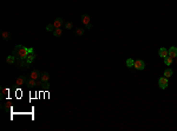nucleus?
Masks as SVG:
<instances>
[{
	"instance_id": "f257e3e1",
	"label": "nucleus",
	"mask_w": 177,
	"mask_h": 131,
	"mask_svg": "<svg viewBox=\"0 0 177 131\" xmlns=\"http://www.w3.org/2000/svg\"><path fill=\"white\" fill-rule=\"evenodd\" d=\"M28 52H30V48L25 47L24 45H17L15 48L13 50V52H12V54L17 59H19L21 61V60H26Z\"/></svg>"
},
{
	"instance_id": "f03ea898",
	"label": "nucleus",
	"mask_w": 177,
	"mask_h": 131,
	"mask_svg": "<svg viewBox=\"0 0 177 131\" xmlns=\"http://www.w3.org/2000/svg\"><path fill=\"white\" fill-rule=\"evenodd\" d=\"M158 85H159V87L161 89H166L168 87V85H169V80H168V78L166 77H161L159 79H158Z\"/></svg>"
},
{
	"instance_id": "7ed1b4c3",
	"label": "nucleus",
	"mask_w": 177,
	"mask_h": 131,
	"mask_svg": "<svg viewBox=\"0 0 177 131\" xmlns=\"http://www.w3.org/2000/svg\"><path fill=\"white\" fill-rule=\"evenodd\" d=\"M134 67H135L136 70H144V69H145V63H144L143 60H140V59H137V60H135Z\"/></svg>"
},
{
	"instance_id": "20e7f679",
	"label": "nucleus",
	"mask_w": 177,
	"mask_h": 131,
	"mask_svg": "<svg viewBox=\"0 0 177 131\" xmlns=\"http://www.w3.org/2000/svg\"><path fill=\"white\" fill-rule=\"evenodd\" d=\"M34 59H36V53H34L33 48H30V52H28L27 57H26V61H27L28 64H32V61Z\"/></svg>"
},
{
	"instance_id": "39448f33",
	"label": "nucleus",
	"mask_w": 177,
	"mask_h": 131,
	"mask_svg": "<svg viewBox=\"0 0 177 131\" xmlns=\"http://www.w3.org/2000/svg\"><path fill=\"white\" fill-rule=\"evenodd\" d=\"M26 82H27V78H26L25 76H20V77L17 79L15 85H17V86H23V85H26Z\"/></svg>"
},
{
	"instance_id": "423d86ee",
	"label": "nucleus",
	"mask_w": 177,
	"mask_h": 131,
	"mask_svg": "<svg viewBox=\"0 0 177 131\" xmlns=\"http://www.w3.org/2000/svg\"><path fill=\"white\" fill-rule=\"evenodd\" d=\"M31 79H34V80H38V79H40L41 77V73L39 70H33L32 72H31V74L28 76Z\"/></svg>"
},
{
	"instance_id": "0eeeda50",
	"label": "nucleus",
	"mask_w": 177,
	"mask_h": 131,
	"mask_svg": "<svg viewBox=\"0 0 177 131\" xmlns=\"http://www.w3.org/2000/svg\"><path fill=\"white\" fill-rule=\"evenodd\" d=\"M53 25H55V29H60L61 26H64V19L63 18H55V21H53Z\"/></svg>"
},
{
	"instance_id": "6e6552de",
	"label": "nucleus",
	"mask_w": 177,
	"mask_h": 131,
	"mask_svg": "<svg viewBox=\"0 0 177 131\" xmlns=\"http://www.w3.org/2000/svg\"><path fill=\"white\" fill-rule=\"evenodd\" d=\"M169 57H171V58H177V47L176 46H171L170 48H169Z\"/></svg>"
},
{
	"instance_id": "1a4fd4ad",
	"label": "nucleus",
	"mask_w": 177,
	"mask_h": 131,
	"mask_svg": "<svg viewBox=\"0 0 177 131\" xmlns=\"http://www.w3.org/2000/svg\"><path fill=\"white\" fill-rule=\"evenodd\" d=\"M80 20H82V23L84 24V25H87V24L91 23V18H90V15L89 14H83L82 18H80Z\"/></svg>"
},
{
	"instance_id": "9d476101",
	"label": "nucleus",
	"mask_w": 177,
	"mask_h": 131,
	"mask_svg": "<svg viewBox=\"0 0 177 131\" xmlns=\"http://www.w3.org/2000/svg\"><path fill=\"white\" fill-rule=\"evenodd\" d=\"M158 53H159V57L165 58V57H168V56H169V50H166V48H164V47H161Z\"/></svg>"
},
{
	"instance_id": "9b49d317",
	"label": "nucleus",
	"mask_w": 177,
	"mask_h": 131,
	"mask_svg": "<svg viewBox=\"0 0 177 131\" xmlns=\"http://www.w3.org/2000/svg\"><path fill=\"white\" fill-rule=\"evenodd\" d=\"M26 85H27L28 87H34V86H37V80H34V79H31V78H28L27 79V82H26Z\"/></svg>"
},
{
	"instance_id": "f8f14e48",
	"label": "nucleus",
	"mask_w": 177,
	"mask_h": 131,
	"mask_svg": "<svg viewBox=\"0 0 177 131\" xmlns=\"http://www.w3.org/2000/svg\"><path fill=\"white\" fill-rule=\"evenodd\" d=\"M1 37H2L4 40H10V39H11V34H10V32H7V31H2V32H1Z\"/></svg>"
},
{
	"instance_id": "ddd939ff",
	"label": "nucleus",
	"mask_w": 177,
	"mask_h": 131,
	"mask_svg": "<svg viewBox=\"0 0 177 131\" xmlns=\"http://www.w3.org/2000/svg\"><path fill=\"white\" fill-rule=\"evenodd\" d=\"M40 79L43 80V82H49V79H50V73H49V72H44V73H41Z\"/></svg>"
},
{
	"instance_id": "4468645a",
	"label": "nucleus",
	"mask_w": 177,
	"mask_h": 131,
	"mask_svg": "<svg viewBox=\"0 0 177 131\" xmlns=\"http://www.w3.org/2000/svg\"><path fill=\"white\" fill-rule=\"evenodd\" d=\"M53 36H55V37H61V36H63V30L55 29L53 30Z\"/></svg>"
},
{
	"instance_id": "2eb2a0df",
	"label": "nucleus",
	"mask_w": 177,
	"mask_h": 131,
	"mask_svg": "<svg viewBox=\"0 0 177 131\" xmlns=\"http://www.w3.org/2000/svg\"><path fill=\"white\" fill-rule=\"evenodd\" d=\"M172 73H174V71H172L171 69H166V70L164 71L163 76H164V77H166V78H169V77H171V76H172Z\"/></svg>"
},
{
	"instance_id": "dca6fc26",
	"label": "nucleus",
	"mask_w": 177,
	"mask_h": 131,
	"mask_svg": "<svg viewBox=\"0 0 177 131\" xmlns=\"http://www.w3.org/2000/svg\"><path fill=\"white\" fill-rule=\"evenodd\" d=\"M134 65H135V60L131 58L126 59V66L128 67H134Z\"/></svg>"
},
{
	"instance_id": "f3484780",
	"label": "nucleus",
	"mask_w": 177,
	"mask_h": 131,
	"mask_svg": "<svg viewBox=\"0 0 177 131\" xmlns=\"http://www.w3.org/2000/svg\"><path fill=\"white\" fill-rule=\"evenodd\" d=\"M14 61H15V57H14L13 54L12 56H8L6 58V63H8V64H14Z\"/></svg>"
},
{
	"instance_id": "a211bd4d",
	"label": "nucleus",
	"mask_w": 177,
	"mask_h": 131,
	"mask_svg": "<svg viewBox=\"0 0 177 131\" xmlns=\"http://www.w3.org/2000/svg\"><path fill=\"white\" fill-rule=\"evenodd\" d=\"M164 64L168 65V66H170V65L172 64V58H171V57H165V58H164Z\"/></svg>"
},
{
	"instance_id": "6ab92c4d",
	"label": "nucleus",
	"mask_w": 177,
	"mask_h": 131,
	"mask_svg": "<svg viewBox=\"0 0 177 131\" xmlns=\"http://www.w3.org/2000/svg\"><path fill=\"white\" fill-rule=\"evenodd\" d=\"M41 87H43L44 90H50V89H51V85L49 84V82H44L43 85H41Z\"/></svg>"
},
{
	"instance_id": "aec40b11",
	"label": "nucleus",
	"mask_w": 177,
	"mask_h": 131,
	"mask_svg": "<svg viewBox=\"0 0 177 131\" xmlns=\"http://www.w3.org/2000/svg\"><path fill=\"white\" fill-rule=\"evenodd\" d=\"M53 30H55V25L53 24H49L47 26H46V31H49V32H53Z\"/></svg>"
},
{
	"instance_id": "412c9836",
	"label": "nucleus",
	"mask_w": 177,
	"mask_h": 131,
	"mask_svg": "<svg viewBox=\"0 0 177 131\" xmlns=\"http://www.w3.org/2000/svg\"><path fill=\"white\" fill-rule=\"evenodd\" d=\"M76 33H77V36H83L84 34V29H80V27L76 29Z\"/></svg>"
},
{
	"instance_id": "4be33fe9",
	"label": "nucleus",
	"mask_w": 177,
	"mask_h": 131,
	"mask_svg": "<svg viewBox=\"0 0 177 131\" xmlns=\"http://www.w3.org/2000/svg\"><path fill=\"white\" fill-rule=\"evenodd\" d=\"M1 92H2V95H1V98H2V97H4L5 95H7V93H8V89H5V87H2Z\"/></svg>"
},
{
	"instance_id": "5701e85b",
	"label": "nucleus",
	"mask_w": 177,
	"mask_h": 131,
	"mask_svg": "<svg viewBox=\"0 0 177 131\" xmlns=\"http://www.w3.org/2000/svg\"><path fill=\"white\" fill-rule=\"evenodd\" d=\"M72 26H73L72 23H66V24H65V29H67V30H71L72 29Z\"/></svg>"
},
{
	"instance_id": "b1692460",
	"label": "nucleus",
	"mask_w": 177,
	"mask_h": 131,
	"mask_svg": "<svg viewBox=\"0 0 177 131\" xmlns=\"http://www.w3.org/2000/svg\"><path fill=\"white\" fill-rule=\"evenodd\" d=\"M85 26H86V29L87 30H92V24H91V23L87 24V25H85Z\"/></svg>"
}]
</instances>
